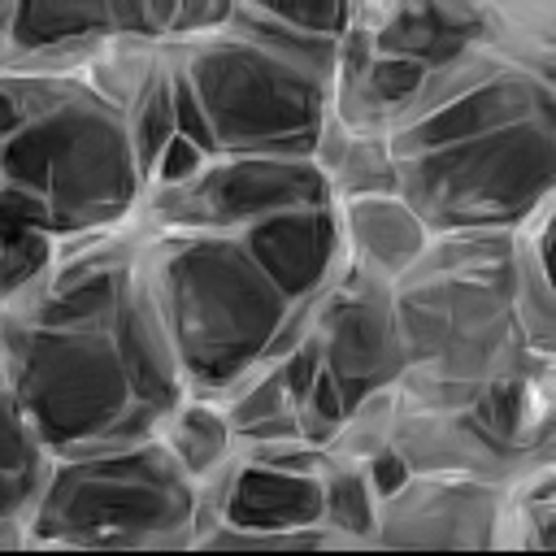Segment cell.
<instances>
[{
	"label": "cell",
	"mask_w": 556,
	"mask_h": 556,
	"mask_svg": "<svg viewBox=\"0 0 556 556\" xmlns=\"http://www.w3.org/2000/svg\"><path fill=\"white\" fill-rule=\"evenodd\" d=\"M539 117H556V83L508 70V74L491 78L486 87L460 96L456 104L434 109V113L417 117L413 126L395 130L391 152H395V161L400 156H421V152L456 148V143L495 135V130L517 126V122H539Z\"/></svg>",
	"instance_id": "4fadbf2b"
},
{
	"label": "cell",
	"mask_w": 556,
	"mask_h": 556,
	"mask_svg": "<svg viewBox=\"0 0 556 556\" xmlns=\"http://www.w3.org/2000/svg\"><path fill=\"white\" fill-rule=\"evenodd\" d=\"M143 230L130 217L126 226L70 239L56 248L52 265L13 300L4 304V317L48 330H100L109 334L117 304L126 295V282L139 265Z\"/></svg>",
	"instance_id": "30bf717a"
},
{
	"label": "cell",
	"mask_w": 556,
	"mask_h": 556,
	"mask_svg": "<svg viewBox=\"0 0 556 556\" xmlns=\"http://www.w3.org/2000/svg\"><path fill=\"white\" fill-rule=\"evenodd\" d=\"M239 243L256 261V269L278 287V295L287 304H300V300L317 295L348 265L343 226H339L334 204L278 213V217L243 230Z\"/></svg>",
	"instance_id": "7c38bea8"
},
{
	"label": "cell",
	"mask_w": 556,
	"mask_h": 556,
	"mask_svg": "<svg viewBox=\"0 0 556 556\" xmlns=\"http://www.w3.org/2000/svg\"><path fill=\"white\" fill-rule=\"evenodd\" d=\"M482 43L513 70L556 83V0H478Z\"/></svg>",
	"instance_id": "44dd1931"
},
{
	"label": "cell",
	"mask_w": 556,
	"mask_h": 556,
	"mask_svg": "<svg viewBox=\"0 0 556 556\" xmlns=\"http://www.w3.org/2000/svg\"><path fill=\"white\" fill-rule=\"evenodd\" d=\"M200 486L152 439L113 456L56 460L26 547L195 552Z\"/></svg>",
	"instance_id": "3957f363"
},
{
	"label": "cell",
	"mask_w": 556,
	"mask_h": 556,
	"mask_svg": "<svg viewBox=\"0 0 556 556\" xmlns=\"http://www.w3.org/2000/svg\"><path fill=\"white\" fill-rule=\"evenodd\" d=\"M0 321H4V304H0Z\"/></svg>",
	"instance_id": "ab89813d"
},
{
	"label": "cell",
	"mask_w": 556,
	"mask_h": 556,
	"mask_svg": "<svg viewBox=\"0 0 556 556\" xmlns=\"http://www.w3.org/2000/svg\"><path fill=\"white\" fill-rule=\"evenodd\" d=\"M391 452L408 465V473L426 478H469V482H491L508 486L517 473L530 465L517 460L508 447H500L469 408L460 413H421V408H400ZM543 465V460H539Z\"/></svg>",
	"instance_id": "5bb4252c"
},
{
	"label": "cell",
	"mask_w": 556,
	"mask_h": 556,
	"mask_svg": "<svg viewBox=\"0 0 556 556\" xmlns=\"http://www.w3.org/2000/svg\"><path fill=\"white\" fill-rule=\"evenodd\" d=\"M143 274L191 395L243 382L287 317V300L226 235H143Z\"/></svg>",
	"instance_id": "6da1fadb"
},
{
	"label": "cell",
	"mask_w": 556,
	"mask_h": 556,
	"mask_svg": "<svg viewBox=\"0 0 556 556\" xmlns=\"http://www.w3.org/2000/svg\"><path fill=\"white\" fill-rule=\"evenodd\" d=\"M0 556H65V552H39V547H9Z\"/></svg>",
	"instance_id": "74e56055"
},
{
	"label": "cell",
	"mask_w": 556,
	"mask_h": 556,
	"mask_svg": "<svg viewBox=\"0 0 556 556\" xmlns=\"http://www.w3.org/2000/svg\"><path fill=\"white\" fill-rule=\"evenodd\" d=\"M278 22H287L291 30L308 35V39H343L348 22H352V4H265Z\"/></svg>",
	"instance_id": "4dcf8cb0"
},
{
	"label": "cell",
	"mask_w": 556,
	"mask_h": 556,
	"mask_svg": "<svg viewBox=\"0 0 556 556\" xmlns=\"http://www.w3.org/2000/svg\"><path fill=\"white\" fill-rule=\"evenodd\" d=\"M395 321L404 339L400 408L460 413L530 348L517 334L508 282L404 278L395 282Z\"/></svg>",
	"instance_id": "8992f818"
},
{
	"label": "cell",
	"mask_w": 556,
	"mask_h": 556,
	"mask_svg": "<svg viewBox=\"0 0 556 556\" xmlns=\"http://www.w3.org/2000/svg\"><path fill=\"white\" fill-rule=\"evenodd\" d=\"M504 486L469 478L408 473L400 491L378 500L365 547L382 552H500Z\"/></svg>",
	"instance_id": "8fae6325"
},
{
	"label": "cell",
	"mask_w": 556,
	"mask_h": 556,
	"mask_svg": "<svg viewBox=\"0 0 556 556\" xmlns=\"http://www.w3.org/2000/svg\"><path fill=\"white\" fill-rule=\"evenodd\" d=\"M65 556H213V552H65Z\"/></svg>",
	"instance_id": "8d00e7d4"
},
{
	"label": "cell",
	"mask_w": 556,
	"mask_h": 556,
	"mask_svg": "<svg viewBox=\"0 0 556 556\" xmlns=\"http://www.w3.org/2000/svg\"><path fill=\"white\" fill-rule=\"evenodd\" d=\"M0 395H9V365H4V348H0Z\"/></svg>",
	"instance_id": "f35d334b"
},
{
	"label": "cell",
	"mask_w": 556,
	"mask_h": 556,
	"mask_svg": "<svg viewBox=\"0 0 556 556\" xmlns=\"http://www.w3.org/2000/svg\"><path fill=\"white\" fill-rule=\"evenodd\" d=\"M165 70H169V96H174V130H178L187 143H195L204 156H217V152H213L208 122H204V109H200V100H195L191 83L182 78V70H178V61H174L169 48H165Z\"/></svg>",
	"instance_id": "1f68e13d"
},
{
	"label": "cell",
	"mask_w": 556,
	"mask_h": 556,
	"mask_svg": "<svg viewBox=\"0 0 556 556\" xmlns=\"http://www.w3.org/2000/svg\"><path fill=\"white\" fill-rule=\"evenodd\" d=\"M308 161L317 165L330 204H352V200H374V195H395L400 191L391 139L356 135L334 113H326Z\"/></svg>",
	"instance_id": "ffe728a7"
},
{
	"label": "cell",
	"mask_w": 556,
	"mask_h": 556,
	"mask_svg": "<svg viewBox=\"0 0 556 556\" xmlns=\"http://www.w3.org/2000/svg\"><path fill=\"white\" fill-rule=\"evenodd\" d=\"M156 443L174 456V465L195 482H213L230 460H235V430L226 421L222 400L208 395H182L156 430Z\"/></svg>",
	"instance_id": "7402d4cb"
},
{
	"label": "cell",
	"mask_w": 556,
	"mask_h": 556,
	"mask_svg": "<svg viewBox=\"0 0 556 556\" xmlns=\"http://www.w3.org/2000/svg\"><path fill=\"white\" fill-rule=\"evenodd\" d=\"M400 195L426 222L443 230H517L543 204L556 200V117L517 122L495 135L400 156Z\"/></svg>",
	"instance_id": "52a82bcc"
},
{
	"label": "cell",
	"mask_w": 556,
	"mask_h": 556,
	"mask_svg": "<svg viewBox=\"0 0 556 556\" xmlns=\"http://www.w3.org/2000/svg\"><path fill=\"white\" fill-rule=\"evenodd\" d=\"M339 208V226H343V252L352 265L378 274L382 282H400L417 256L430 243L426 222L404 204V195H374V200H352V204H334Z\"/></svg>",
	"instance_id": "e0dca14e"
},
{
	"label": "cell",
	"mask_w": 556,
	"mask_h": 556,
	"mask_svg": "<svg viewBox=\"0 0 556 556\" xmlns=\"http://www.w3.org/2000/svg\"><path fill=\"white\" fill-rule=\"evenodd\" d=\"M109 339L130 374V387L143 404L169 413L187 391L182 382V369H178V356H174V343H169V330H165V317L152 300V287H148V274H143V252H139V265L126 282V295L117 304V317L109 326Z\"/></svg>",
	"instance_id": "2e32d148"
},
{
	"label": "cell",
	"mask_w": 556,
	"mask_h": 556,
	"mask_svg": "<svg viewBox=\"0 0 556 556\" xmlns=\"http://www.w3.org/2000/svg\"><path fill=\"white\" fill-rule=\"evenodd\" d=\"M0 348L9 395L56 460L113 456L156 439L165 413L135 395L109 334L48 330L4 317Z\"/></svg>",
	"instance_id": "7a4b0ae2"
},
{
	"label": "cell",
	"mask_w": 556,
	"mask_h": 556,
	"mask_svg": "<svg viewBox=\"0 0 556 556\" xmlns=\"http://www.w3.org/2000/svg\"><path fill=\"white\" fill-rule=\"evenodd\" d=\"M508 70H513V65H504L486 43H473V48H465V52H456V56L430 65V70L421 74V83H417V91H413L404 117L395 122V130L413 126L417 117H426V113H434V109L456 104L460 96L486 87L491 78H500V74H508ZM395 130H391V135H395Z\"/></svg>",
	"instance_id": "4316f807"
},
{
	"label": "cell",
	"mask_w": 556,
	"mask_h": 556,
	"mask_svg": "<svg viewBox=\"0 0 556 556\" xmlns=\"http://www.w3.org/2000/svg\"><path fill=\"white\" fill-rule=\"evenodd\" d=\"M513 252H517V230H443V235H430L426 252L404 278L513 282Z\"/></svg>",
	"instance_id": "603a6c76"
},
{
	"label": "cell",
	"mask_w": 556,
	"mask_h": 556,
	"mask_svg": "<svg viewBox=\"0 0 556 556\" xmlns=\"http://www.w3.org/2000/svg\"><path fill=\"white\" fill-rule=\"evenodd\" d=\"M395 421H400V395H395V387H382V391L361 395V400L343 413L334 439L326 443V460L369 465L374 456L391 452Z\"/></svg>",
	"instance_id": "83f0119b"
},
{
	"label": "cell",
	"mask_w": 556,
	"mask_h": 556,
	"mask_svg": "<svg viewBox=\"0 0 556 556\" xmlns=\"http://www.w3.org/2000/svg\"><path fill=\"white\" fill-rule=\"evenodd\" d=\"M321 369L352 408L361 395L395 387L408 356L395 321V287L361 265H343L321 291L313 334Z\"/></svg>",
	"instance_id": "9c48e42d"
},
{
	"label": "cell",
	"mask_w": 556,
	"mask_h": 556,
	"mask_svg": "<svg viewBox=\"0 0 556 556\" xmlns=\"http://www.w3.org/2000/svg\"><path fill=\"white\" fill-rule=\"evenodd\" d=\"M56 239L43 235H9L0 230V304H13L56 256Z\"/></svg>",
	"instance_id": "f546056e"
},
{
	"label": "cell",
	"mask_w": 556,
	"mask_h": 556,
	"mask_svg": "<svg viewBox=\"0 0 556 556\" xmlns=\"http://www.w3.org/2000/svg\"><path fill=\"white\" fill-rule=\"evenodd\" d=\"M204 161H208V156H204L195 143H187L182 135H174V139H169V148L161 152V161L152 165V174H148L143 191H148V187H174V182L191 178V174H195Z\"/></svg>",
	"instance_id": "d6a6232c"
},
{
	"label": "cell",
	"mask_w": 556,
	"mask_h": 556,
	"mask_svg": "<svg viewBox=\"0 0 556 556\" xmlns=\"http://www.w3.org/2000/svg\"><path fill=\"white\" fill-rule=\"evenodd\" d=\"M169 52L204 109L213 152L313 156V139L330 113V78L265 48L235 22Z\"/></svg>",
	"instance_id": "5b68a950"
},
{
	"label": "cell",
	"mask_w": 556,
	"mask_h": 556,
	"mask_svg": "<svg viewBox=\"0 0 556 556\" xmlns=\"http://www.w3.org/2000/svg\"><path fill=\"white\" fill-rule=\"evenodd\" d=\"M352 26L369 35L374 52L421 70L482 43L478 0H365L352 4Z\"/></svg>",
	"instance_id": "9a60e30c"
},
{
	"label": "cell",
	"mask_w": 556,
	"mask_h": 556,
	"mask_svg": "<svg viewBox=\"0 0 556 556\" xmlns=\"http://www.w3.org/2000/svg\"><path fill=\"white\" fill-rule=\"evenodd\" d=\"M552 217L556 200L543 204L530 222L517 226V252H513V282L508 304L517 334L530 352L556 356V282H552Z\"/></svg>",
	"instance_id": "d6986e66"
},
{
	"label": "cell",
	"mask_w": 556,
	"mask_h": 556,
	"mask_svg": "<svg viewBox=\"0 0 556 556\" xmlns=\"http://www.w3.org/2000/svg\"><path fill=\"white\" fill-rule=\"evenodd\" d=\"M56 456L35 434L13 395H0V552L26 547L30 521L52 482Z\"/></svg>",
	"instance_id": "ac0fdd59"
},
{
	"label": "cell",
	"mask_w": 556,
	"mask_h": 556,
	"mask_svg": "<svg viewBox=\"0 0 556 556\" xmlns=\"http://www.w3.org/2000/svg\"><path fill=\"white\" fill-rule=\"evenodd\" d=\"M500 552H556V460L530 465L504 486Z\"/></svg>",
	"instance_id": "d4e9b609"
},
{
	"label": "cell",
	"mask_w": 556,
	"mask_h": 556,
	"mask_svg": "<svg viewBox=\"0 0 556 556\" xmlns=\"http://www.w3.org/2000/svg\"><path fill=\"white\" fill-rule=\"evenodd\" d=\"M365 469V482H369V491L378 495V500H387L391 491H400L404 482H408V465L395 456V452H382V456H374L369 465H361Z\"/></svg>",
	"instance_id": "836d02e7"
},
{
	"label": "cell",
	"mask_w": 556,
	"mask_h": 556,
	"mask_svg": "<svg viewBox=\"0 0 556 556\" xmlns=\"http://www.w3.org/2000/svg\"><path fill=\"white\" fill-rule=\"evenodd\" d=\"M161 52L165 48L143 35H109L91 48V56L83 61V70L74 78L83 83L87 96H96L104 109H113L122 117L126 104L139 96V87L156 74Z\"/></svg>",
	"instance_id": "cb8c5ba5"
},
{
	"label": "cell",
	"mask_w": 556,
	"mask_h": 556,
	"mask_svg": "<svg viewBox=\"0 0 556 556\" xmlns=\"http://www.w3.org/2000/svg\"><path fill=\"white\" fill-rule=\"evenodd\" d=\"M343 556H556V552H382V547H352Z\"/></svg>",
	"instance_id": "e575fe53"
},
{
	"label": "cell",
	"mask_w": 556,
	"mask_h": 556,
	"mask_svg": "<svg viewBox=\"0 0 556 556\" xmlns=\"http://www.w3.org/2000/svg\"><path fill=\"white\" fill-rule=\"evenodd\" d=\"M213 556H343L330 547H230V552H213Z\"/></svg>",
	"instance_id": "d590c367"
},
{
	"label": "cell",
	"mask_w": 556,
	"mask_h": 556,
	"mask_svg": "<svg viewBox=\"0 0 556 556\" xmlns=\"http://www.w3.org/2000/svg\"><path fill=\"white\" fill-rule=\"evenodd\" d=\"M378 521V495L365 482L361 465L326 460L321 469V534L330 552L365 547Z\"/></svg>",
	"instance_id": "484cf974"
},
{
	"label": "cell",
	"mask_w": 556,
	"mask_h": 556,
	"mask_svg": "<svg viewBox=\"0 0 556 556\" xmlns=\"http://www.w3.org/2000/svg\"><path fill=\"white\" fill-rule=\"evenodd\" d=\"M0 182L39 200L56 243L126 226L143 195L122 117L83 83L0 143Z\"/></svg>",
	"instance_id": "277c9868"
},
{
	"label": "cell",
	"mask_w": 556,
	"mask_h": 556,
	"mask_svg": "<svg viewBox=\"0 0 556 556\" xmlns=\"http://www.w3.org/2000/svg\"><path fill=\"white\" fill-rule=\"evenodd\" d=\"M122 126H126V143H130V156H135V165H139V178L148 182L152 165L161 161V152H165L169 139L178 135V130H174V96H169L165 52H161L156 74H152V78L139 87V96L126 104Z\"/></svg>",
	"instance_id": "f1b7e54d"
},
{
	"label": "cell",
	"mask_w": 556,
	"mask_h": 556,
	"mask_svg": "<svg viewBox=\"0 0 556 556\" xmlns=\"http://www.w3.org/2000/svg\"><path fill=\"white\" fill-rule=\"evenodd\" d=\"M330 204L326 182L308 156H208L191 178L174 187H148L135 222L143 235H226L291 213Z\"/></svg>",
	"instance_id": "ba28073f"
}]
</instances>
